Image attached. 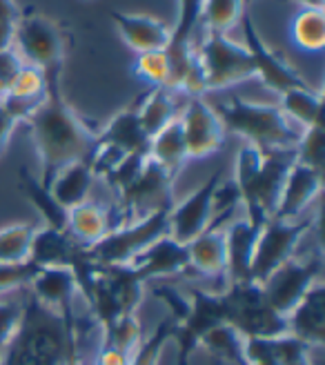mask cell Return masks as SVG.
I'll use <instances>...</instances> for the list:
<instances>
[{"mask_svg":"<svg viewBox=\"0 0 325 365\" xmlns=\"http://www.w3.org/2000/svg\"><path fill=\"white\" fill-rule=\"evenodd\" d=\"M252 3H254V0H245V7L249 9V7H252Z\"/></svg>","mask_w":325,"mask_h":365,"instance_id":"cell-46","label":"cell"},{"mask_svg":"<svg viewBox=\"0 0 325 365\" xmlns=\"http://www.w3.org/2000/svg\"><path fill=\"white\" fill-rule=\"evenodd\" d=\"M148 156L160 170H165L172 178H176L178 172L185 168L190 156H187L185 138H183V127H180L178 118L172 120L170 125H165L160 132H156L150 138Z\"/></svg>","mask_w":325,"mask_h":365,"instance_id":"cell-28","label":"cell"},{"mask_svg":"<svg viewBox=\"0 0 325 365\" xmlns=\"http://www.w3.org/2000/svg\"><path fill=\"white\" fill-rule=\"evenodd\" d=\"M16 125H18V120L7 112L3 105H0V156H3V152L7 150V143L16 130Z\"/></svg>","mask_w":325,"mask_h":365,"instance_id":"cell-41","label":"cell"},{"mask_svg":"<svg viewBox=\"0 0 325 365\" xmlns=\"http://www.w3.org/2000/svg\"><path fill=\"white\" fill-rule=\"evenodd\" d=\"M321 187H323V172L312 170L308 165H301V163L294 160V165L290 168L287 178L283 182V190H281L272 218H279V221H294V218H301L303 212L314 203Z\"/></svg>","mask_w":325,"mask_h":365,"instance_id":"cell-20","label":"cell"},{"mask_svg":"<svg viewBox=\"0 0 325 365\" xmlns=\"http://www.w3.org/2000/svg\"><path fill=\"white\" fill-rule=\"evenodd\" d=\"M0 14L18 16V14H21V7L16 5V0H0Z\"/></svg>","mask_w":325,"mask_h":365,"instance_id":"cell-43","label":"cell"},{"mask_svg":"<svg viewBox=\"0 0 325 365\" xmlns=\"http://www.w3.org/2000/svg\"><path fill=\"white\" fill-rule=\"evenodd\" d=\"M180 127H183V138L187 156L192 158H210L225 145V125L203 96H190L180 109Z\"/></svg>","mask_w":325,"mask_h":365,"instance_id":"cell-13","label":"cell"},{"mask_svg":"<svg viewBox=\"0 0 325 365\" xmlns=\"http://www.w3.org/2000/svg\"><path fill=\"white\" fill-rule=\"evenodd\" d=\"M245 11V0H201L198 25H203L205 31L227 34L234 25L241 23Z\"/></svg>","mask_w":325,"mask_h":365,"instance_id":"cell-32","label":"cell"},{"mask_svg":"<svg viewBox=\"0 0 325 365\" xmlns=\"http://www.w3.org/2000/svg\"><path fill=\"white\" fill-rule=\"evenodd\" d=\"M201 350H205L212 359L225 365H247L245 356V336L237 332L229 323H221L201 339Z\"/></svg>","mask_w":325,"mask_h":365,"instance_id":"cell-31","label":"cell"},{"mask_svg":"<svg viewBox=\"0 0 325 365\" xmlns=\"http://www.w3.org/2000/svg\"><path fill=\"white\" fill-rule=\"evenodd\" d=\"M232 214H221L214 223L187 243L190 269L205 279H227V245L225 225Z\"/></svg>","mask_w":325,"mask_h":365,"instance_id":"cell-16","label":"cell"},{"mask_svg":"<svg viewBox=\"0 0 325 365\" xmlns=\"http://www.w3.org/2000/svg\"><path fill=\"white\" fill-rule=\"evenodd\" d=\"M225 323V299L221 292L190 289V312L183 321L174 323L172 341L176 343V365H190L201 339L212 327Z\"/></svg>","mask_w":325,"mask_h":365,"instance_id":"cell-11","label":"cell"},{"mask_svg":"<svg viewBox=\"0 0 325 365\" xmlns=\"http://www.w3.org/2000/svg\"><path fill=\"white\" fill-rule=\"evenodd\" d=\"M38 265L31 261L23 263H0V297L16 289H27L33 277L38 274Z\"/></svg>","mask_w":325,"mask_h":365,"instance_id":"cell-37","label":"cell"},{"mask_svg":"<svg viewBox=\"0 0 325 365\" xmlns=\"http://www.w3.org/2000/svg\"><path fill=\"white\" fill-rule=\"evenodd\" d=\"M292 41L303 51H321L325 47L323 9H301L292 23Z\"/></svg>","mask_w":325,"mask_h":365,"instance_id":"cell-33","label":"cell"},{"mask_svg":"<svg viewBox=\"0 0 325 365\" xmlns=\"http://www.w3.org/2000/svg\"><path fill=\"white\" fill-rule=\"evenodd\" d=\"M33 232V223H11L7 227H0V263L29 261Z\"/></svg>","mask_w":325,"mask_h":365,"instance_id":"cell-34","label":"cell"},{"mask_svg":"<svg viewBox=\"0 0 325 365\" xmlns=\"http://www.w3.org/2000/svg\"><path fill=\"white\" fill-rule=\"evenodd\" d=\"M299 3L303 9H323L325 7V0H294Z\"/></svg>","mask_w":325,"mask_h":365,"instance_id":"cell-44","label":"cell"},{"mask_svg":"<svg viewBox=\"0 0 325 365\" xmlns=\"http://www.w3.org/2000/svg\"><path fill=\"white\" fill-rule=\"evenodd\" d=\"M216 114L223 120L225 132L241 136L243 143L263 152L294 150L301 136L281 107L272 103H254L237 96L216 107Z\"/></svg>","mask_w":325,"mask_h":365,"instance_id":"cell-4","label":"cell"},{"mask_svg":"<svg viewBox=\"0 0 325 365\" xmlns=\"http://www.w3.org/2000/svg\"><path fill=\"white\" fill-rule=\"evenodd\" d=\"M0 365H67L65 319L27 294L21 325L3 348Z\"/></svg>","mask_w":325,"mask_h":365,"instance_id":"cell-3","label":"cell"},{"mask_svg":"<svg viewBox=\"0 0 325 365\" xmlns=\"http://www.w3.org/2000/svg\"><path fill=\"white\" fill-rule=\"evenodd\" d=\"M287 334L312 350H323L325 343V283L316 281L303 299L285 314Z\"/></svg>","mask_w":325,"mask_h":365,"instance_id":"cell-18","label":"cell"},{"mask_svg":"<svg viewBox=\"0 0 325 365\" xmlns=\"http://www.w3.org/2000/svg\"><path fill=\"white\" fill-rule=\"evenodd\" d=\"M23 67H25V61L21 58V53L14 49V45L0 49V98L9 91L16 76L23 71Z\"/></svg>","mask_w":325,"mask_h":365,"instance_id":"cell-40","label":"cell"},{"mask_svg":"<svg viewBox=\"0 0 325 365\" xmlns=\"http://www.w3.org/2000/svg\"><path fill=\"white\" fill-rule=\"evenodd\" d=\"M172 185H174V178L165 170H160L148 156V163L143 165L140 174L128 187L116 194L118 212L114 218V227L138 221V218H145L158 210H170L176 203Z\"/></svg>","mask_w":325,"mask_h":365,"instance_id":"cell-10","label":"cell"},{"mask_svg":"<svg viewBox=\"0 0 325 365\" xmlns=\"http://www.w3.org/2000/svg\"><path fill=\"white\" fill-rule=\"evenodd\" d=\"M243 27V36H245V47L249 51L252 61H254V71H257V78L267 87L272 89L274 94H283V91L292 89V87H301V85H308V81H305L299 71L287 63L279 51L269 49L265 45V41L261 38V34L254 25V21H252V14L249 9L243 14L241 23Z\"/></svg>","mask_w":325,"mask_h":365,"instance_id":"cell-14","label":"cell"},{"mask_svg":"<svg viewBox=\"0 0 325 365\" xmlns=\"http://www.w3.org/2000/svg\"><path fill=\"white\" fill-rule=\"evenodd\" d=\"M321 279H323V259L319 254L308 259L292 257L290 261H285L269 274L261 283V287L267 303L285 317L303 299L305 292Z\"/></svg>","mask_w":325,"mask_h":365,"instance_id":"cell-12","label":"cell"},{"mask_svg":"<svg viewBox=\"0 0 325 365\" xmlns=\"http://www.w3.org/2000/svg\"><path fill=\"white\" fill-rule=\"evenodd\" d=\"M247 365H281V363H277V361H252Z\"/></svg>","mask_w":325,"mask_h":365,"instance_id":"cell-45","label":"cell"},{"mask_svg":"<svg viewBox=\"0 0 325 365\" xmlns=\"http://www.w3.org/2000/svg\"><path fill=\"white\" fill-rule=\"evenodd\" d=\"M98 145H107L123 154H148L150 138L143 132L140 120H138V98L128 105L116 116L110 118L105 127H100L96 134Z\"/></svg>","mask_w":325,"mask_h":365,"instance_id":"cell-23","label":"cell"},{"mask_svg":"<svg viewBox=\"0 0 325 365\" xmlns=\"http://www.w3.org/2000/svg\"><path fill=\"white\" fill-rule=\"evenodd\" d=\"M134 74L150 87H167L170 83V61L167 51H145L138 53L134 63Z\"/></svg>","mask_w":325,"mask_h":365,"instance_id":"cell-36","label":"cell"},{"mask_svg":"<svg viewBox=\"0 0 325 365\" xmlns=\"http://www.w3.org/2000/svg\"><path fill=\"white\" fill-rule=\"evenodd\" d=\"M221 185V172H214L201 187L172 205L167 236L187 245L198 234L214 223V196Z\"/></svg>","mask_w":325,"mask_h":365,"instance_id":"cell-15","label":"cell"},{"mask_svg":"<svg viewBox=\"0 0 325 365\" xmlns=\"http://www.w3.org/2000/svg\"><path fill=\"white\" fill-rule=\"evenodd\" d=\"M257 225H252L247 218H229L225 225V245H227V283L232 281H249V263L254 254Z\"/></svg>","mask_w":325,"mask_h":365,"instance_id":"cell-24","label":"cell"},{"mask_svg":"<svg viewBox=\"0 0 325 365\" xmlns=\"http://www.w3.org/2000/svg\"><path fill=\"white\" fill-rule=\"evenodd\" d=\"M18 16H7V14H0V49L9 47L14 41V27H16Z\"/></svg>","mask_w":325,"mask_h":365,"instance_id":"cell-42","label":"cell"},{"mask_svg":"<svg viewBox=\"0 0 325 365\" xmlns=\"http://www.w3.org/2000/svg\"><path fill=\"white\" fill-rule=\"evenodd\" d=\"M47 96L43 105L25 120L36 154L41 160V182L47 187L51 178L71 163H89L96 152V130L89 125L63 94V71H49Z\"/></svg>","mask_w":325,"mask_h":365,"instance_id":"cell-1","label":"cell"},{"mask_svg":"<svg viewBox=\"0 0 325 365\" xmlns=\"http://www.w3.org/2000/svg\"><path fill=\"white\" fill-rule=\"evenodd\" d=\"M87 259V247L81 245L67 230L36 227L29 261L38 267H67L74 269Z\"/></svg>","mask_w":325,"mask_h":365,"instance_id":"cell-19","label":"cell"},{"mask_svg":"<svg viewBox=\"0 0 325 365\" xmlns=\"http://www.w3.org/2000/svg\"><path fill=\"white\" fill-rule=\"evenodd\" d=\"M178 91L170 87H150L145 94L138 96V120L148 138L180 116L183 103L178 101Z\"/></svg>","mask_w":325,"mask_h":365,"instance_id":"cell-25","label":"cell"},{"mask_svg":"<svg viewBox=\"0 0 325 365\" xmlns=\"http://www.w3.org/2000/svg\"><path fill=\"white\" fill-rule=\"evenodd\" d=\"M0 359H3V350H0Z\"/></svg>","mask_w":325,"mask_h":365,"instance_id":"cell-47","label":"cell"},{"mask_svg":"<svg viewBox=\"0 0 325 365\" xmlns=\"http://www.w3.org/2000/svg\"><path fill=\"white\" fill-rule=\"evenodd\" d=\"M11 45L21 53L25 65L49 74V71H63L69 49V34L53 18L27 7L18 14Z\"/></svg>","mask_w":325,"mask_h":365,"instance_id":"cell-5","label":"cell"},{"mask_svg":"<svg viewBox=\"0 0 325 365\" xmlns=\"http://www.w3.org/2000/svg\"><path fill=\"white\" fill-rule=\"evenodd\" d=\"M279 98H281V103H279L281 112L290 120L303 125V130H305V127H312V125L321 123L323 94L319 89H312L310 83L287 89Z\"/></svg>","mask_w":325,"mask_h":365,"instance_id":"cell-30","label":"cell"},{"mask_svg":"<svg viewBox=\"0 0 325 365\" xmlns=\"http://www.w3.org/2000/svg\"><path fill=\"white\" fill-rule=\"evenodd\" d=\"M27 289L33 299H38L58 314L76 309L78 285L74 272L67 267H41Z\"/></svg>","mask_w":325,"mask_h":365,"instance_id":"cell-22","label":"cell"},{"mask_svg":"<svg viewBox=\"0 0 325 365\" xmlns=\"http://www.w3.org/2000/svg\"><path fill=\"white\" fill-rule=\"evenodd\" d=\"M196 56L203 69L205 89H227L237 83L257 78L254 61L245 45L234 43L227 34L205 31L201 45H196Z\"/></svg>","mask_w":325,"mask_h":365,"instance_id":"cell-8","label":"cell"},{"mask_svg":"<svg viewBox=\"0 0 325 365\" xmlns=\"http://www.w3.org/2000/svg\"><path fill=\"white\" fill-rule=\"evenodd\" d=\"M94 180H96V176H94L89 163H71V165L63 168L51 178L47 187H49L51 196L69 212V210L78 207L81 203H85V200H89Z\"/></svg>","mask_w":325,"mask_h":365,"instance_id":"cell-27","label":"cell"},{"mask_svg":"<svg viewBox=\"0 0 325 365\" xmlns=\"http://www.w3.org/2000/svg\"><path fill=\"white\" fill-rule=\"evenodd\" d=\"M23 307H25V301H16V299L0 301V350L11 341L18 325H21Z\"/></svg>","mask_w":325,"mask_h":365,"instance_id":"cell-38","label":"cell"},{"mask_svg":"<svg viewBox=\"0 0 325 365\" xmlns=\"http://www.w3.org/2000/svg\"><path fill=\"white\" fill-rule=\"evenodd\" d=\"M294 150L263 152L243 143L234 160V187L245 207V218L257 227L274 216L287 172L294 165Z\"/></svg>","mask_w":325,"mask_h":365,"instance_id":"cell-2","label":"cell"},{"mask_svg":"<svg viewBox=\"0 0 325 365\" xmlns=\"http://www.w3.org/2000/svg\"><path fill=\"white\" fill-rule=\"evenodd\" d=\"M170 210H158L138 221L116 225L98 243L87 247L89 259L96 265H128L143 250L167 234Z\"/></svg>","mask_w":325,"mask_h":365,"instance_id":"cell-7","label":"cell"},{"mask_svg":"<svg viewBox=\"0 0 325 365\" xmlns=\"http://www.w3.org/2000/svg\"><path fill=\"white\" fill-rule=\"evenodd\" d=\"M150 292H152V297H156L158 301H162L167 305L170 319L174 323L183 321L185 314L190 312V299L185 294H180L176 287H172V285H152Z\"/></svg>","mask_w":325,"mask_h":365,"instance_id":"cell-39","label":"cell"},{"mask_svg":"<svg viewBox=\"0 0 325 365\" xmlns=\"http://www.w3.org/2000/svg\"><path fill=\"white\" fill-rule=\"evenodd\" d=\"M110 18L114 21L125 45L132 47L138 53L167 49L172 43V25L158 21L154 16L112 11Z\"/></svg>","mask_w":325,"mask_h":365,"instance_id":"cell-21","label":"cell"},{"mask_svg":"<svg viewBox=\"0 0 325 365\" xmlns=\"http://www.w3.org/2000/svg\"><path fill=\"white\" fill-rule=\"evenodd\" d=\"M223 299L225 323L245 339H274L287 334L285 317L267 303L261 283L232 281L223 287Z\"/></svg>","mask_w":325,"mask_h":365,"instance_id":"cell-6","label":"cell"},{"mask_svg":"<svg viewBox=\"0 0 325 365\" xmlns=\"http://www.w3.org/2000/svg\"><path fill=\"white\" fill-rule=\"evenodd\" d=\"M319 214L312 216H301L294 221H279V218H269L265 225L259 230L254 254H252L249 263V281L263 283L269 274H272L279 265L290 261L305 234L312 230L316 223Z\"/></svg>","mask_w":325,"mask_h":365,"instance_id":"cell-9","label":"cell"},{"mask_svg":"<svg viewBox=\"0 0 325 365\" xmlns=\"http://www.w3.org/2000/svg\"><path fill=\"white\" fill-rule=\"evenodd\" d=\"M294 158L301 165H308L312 170L323 172L325 163V132L323 123H316L312 127H305L299 136V143L294 148Z\"/></svg>","mask_w":325,"mask_h":365,"instance_id":"cell-35","label":"cell"},{"mask_svg":"<svg viewBox=\"0 0 325 365\" xmlns=\"http://www.w3.org/2000/svg\"><path fill=\"white\" fill-rule=\"evenodd\" d=\"M110 230H114L112 210L105 207L103 203H98V200H94V198H89V200H85V203H81L78 207L69 210L67 232L85 247L98 243L103 236H107Z\"/></svg>","mask_w":325,"mask_h":365,"instance_id":"cell-26","label":"cell"},{"mask_svg":"<svg viewBox=\"0 0 325 365\" xmlns=\"http://www.w3.org/2000/svg\"><path fill=\"white\" fill-rule=\"evenodd\" d=\"M18 190L23 192V196L33 205V210L41 214L45 227L53 230H67L69 212L51 196L49 187H45L38 180V176H33L27 168L18 170Z\"/></svg>","mask_w":325,"mask_h":365,"instance_id":"cell-29","label":"cell"},{"mask_svg":"<svg viewBox=\"0 0 325 365\" xmlns=\"http://www.w3.org/2000/svg\"><path fill=\"white\" fill-rule=\"evenodd\" d=\"M128 265L134 269V274L143 283L176 277V274H185L190 272L187 245L174 241L172 236L165 234V236H160L158 241H154L150 247L143 250Z\"/></svg>","mask_w":325,"mask_h":365,"instance_id":"cell-17","label":"cell"}]
</instances>
